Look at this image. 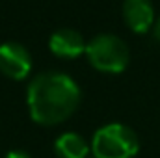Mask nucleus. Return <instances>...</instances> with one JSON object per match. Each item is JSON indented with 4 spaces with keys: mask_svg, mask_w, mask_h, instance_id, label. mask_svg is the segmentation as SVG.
<instances>
[{
    "mask_svg": "<svg viewBox=\"0 0 160 158\" xmlns=\"http://www.w3.org/2000/svg\"><path fill=\"white\" fill-rule=\"evenodd\" d=\"M26 102L30 116L39 125H58L75 114L80 104V87L65 73L47 71L28 84Z\"/></svg>",
    "mask_w": 160,
    "mask_h": 158,
    "instance_id": "nucleus-1",
    "label": "nucleus"
},
{
    "mask_svg": "<svg viewBox=\"0 0 160 158\" xmlns=\"http://www.w3.org/2000/svg\"><path fill=\"white\" fill-rule=\"evenodd\" d=\"M140 151L136 132L121 123L101 126L91 140V153L95 158H132Z\"/></svg>",
    "mask_w": 160,
    "mask_h": 158,
    "instance_id": "nucleus-2",
    "label": "nucleus"
},
{
    "mask_svg": "<svg viewBox=\"0 0 160 158\" xmlns=\"http://www.w3.org/2000/svg\"><path fill=\"white\" fill-rule=\"evenodd\" d=\"M86 56L102 73H121L130 60L127 43L114 34H97L86 45Z\"/></svg>",
    "mask_w": 160,
    "mask_h": 158,
    "instance_id": "nucleus-3",
    "label": "nucleus"
},
{
    "mask_svg": "<svg viewBox=\"0 0 160 158\" xmlns=\"http://www.w3.org/2000/svg\"><path fill=\"white\" fill-rule=\"evenodd\" d=\"M32 69V56L28 48L17 41L0 45V71L15 80H22Z\"/></svg>",
    "mask_w": 160,
    "mask_h": 158,
    "instance_id": "nucleus-4",
    "label": "nucleus"
},
{
    "mask_svg": "<svg viewBox=\"0 0 160 158\" xmlns=\"http://www.w3.org/2000/svg\"><path fill=\"white\" fill-rule=\"evenodd\" d=\"M48 47L56 56L62 58H77L82 52H86V41L82 34L73 28H58L50 36Z\"/></svg>",
    "mask_w": 160,
    "mask_h": 158,
    "instance_id": "nucleus-5",
    "label": "nucleus"
},
{
    "mask_svg": "<svg viewBox=\"0 0 160 158\" xmlns=\"http://www.w3.org/2000/svg\"><path fill=\"white\" fill-rule=\"evenodd\" d=\"M123 17L130 30L143 34L151 28L155 21V9L151 0H125L123 2Z\"/></svg>",
    "mask_w": 160,
    "mask_h": 158,
    "instance_id": "nucleus-6",
    "label": "nucleus"
},
{
    "mask_svg": "<svg viewBox=\"0 0 160 158\" xmlns=\"http://www.w3.org/2000/svg\"><path fill=\"white\" fill-rule=\"evenodd\" d=\"M54 149H56V155L60 158H86L88 153L91 151L88 141L80 134H77V132L62 134L56 140Z\"/></svg>",
    "mask_w": 160,
    "mask_h": 158,
    "instance_id": "nucleus-7",
    "label": "nucleus"
},
{
    "mask_svg": "<svg viewBox=\"0 0 160 158\" xmlns=\"http://www.w3.org/2000/svg\"><path fill=\"white\" fill-rule=\"evenodd\" d=\"M6 158H30L26 153H22V151H11V153H8Z\"/></svg>",
    "mask_w": 160,
    "mask_h": 158,
    "instance_id": "nucleus-8",
    "label": "nucleus"
},
{
    "mask_svg": "<svg viewBox=\"0 0 160 158\" xmlns=\"http://www.w3.org/2000/svg\"><path fill=\"white\" fill-rule=\"evenodd\" d=\"M155 36H157V39H160V17L157 21V24H155Z\"/></svg>",
    "mask_w": 160,
    "mask_h": 158,
    "instance_id": "nucleus-9",
    "label": "nucleus"
}]
</instances>
